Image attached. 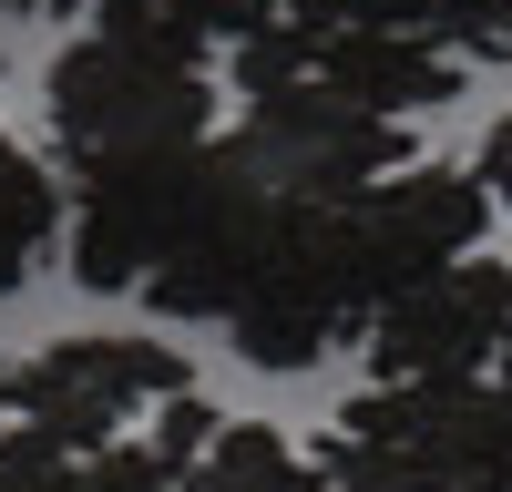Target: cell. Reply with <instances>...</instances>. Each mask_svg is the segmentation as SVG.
<instances>
[{"label":"cell","instance_id":"obj_1","mask_svg":"<svg viewBox=\"0 0 512 492\" xmlns=\"http://www.w3.org/2000/svg\"><path fill=\"white\" fill-rule=\"evenodd\" d=\"M41 103H52L62 164H144V154H185L216 134L205 52H164V41H123V31L62 41Z\"/></svg>","mask_w":512,"mask_h":492},{"label":"cell","instance_id":"obj_2","mask_svg":"<svg viewBox=\"0 0 512 492\" xmlns=\"http://www.w3.org/2000/svg\"><path fill=\"white\" fill-rule=\"evenodd\" d=\"M349 216V205H338ZM328 205H277L267 236H256L246 257V287L226 308V339L246 369H318L338 339H359V277H349V226H338Z\"/></svg>","mask_w":512,"mask_h":492},{"label":"cell","instance_id":"obj_3","mask_svg":"<svg viewBox=\"0 0 512 492\" xmlns=\"http://www.w3.org/2000/svg\"><path fill=\"white\" fill-rule=\"evenodd\" d=\"M216 154L267 205H328V216H338V205H359L390 164H410V123L338 103L328 82H297V93L246 103V123L216 134Z\"/></svg>","mask_w":512,"mask_h":492},{"label":"cell","instance_id":"obj_4","mask_svg":"<svg viewBox=\"0 0 512 492\" xmlns=\"http://www.w3.org/2000/svg\"><path fill=\"white\" fill-rule=\"evenodd\" d=\"M195 369L175 339H144V328H82V339H52L0 369V421H21L62 451H103L144 421L164 390H185Z\"/></svg>","mask_w":512,"mask_h":492},{"label":"cell","instance_id":"obj_5","mask_svg":"<svg viewBox=\"0 0 512 492\" xmlns=\"http://www.w3.org/2000/svg\"><path fill=\"white\" fill-rule=\"evenodd\" d=\"M349 277H359V308H379V298H400V287H420V277H441L451 257H482L492 246V195H482V175L472 164H390L349 216Z\"/></svg>","mask_w":512,"mask_h":492},{"label":"cell","instance_id":"obj_6","mask_svg":"<svg viewBox=\"0 0 512 492\" xmlns=\"http://www.w3.org/2000/svg\"><path fill=\"white\" fill-rule=\"evenodd\" d=\"M216 144V134H205ZM205 144L185 154H144V164H72V277L93 287V298H134V287L164 267V246H175L185 205L205 185Z\"/></svg>","mask_w":512,"mask_h":492},{"label":"cell","instance_id":"obj_7","mask_svg":"<svg viewBox=\"0 0 512 492\" xmlns=\"http://www.w3.org/2000/svg\"><path fill=\"white\" fill-rule=\"evenodd\" d=\"M512 328V267L502 257H451L441 277L400 287L359 318L369 380H482Z\"/></svg>","mask_w":512,"mask_h":492},{"label":"cell","instance_id":"obj_8","mask_svg":"<svg viewBox=\"0 0 512 492\" xmlns=\"http://www.w3.org/2000/svg\"><path fill=\"white\" fill-rule=\"evenodd\" d=\"M308 82H328V93L359 103V113L410 123V113H441L461 93V62L441 52L431 31H410V21H359V31H328L318 41V72Z\"/></svg>","mask_w":512,"mask_h":492},{"label":"cell","instance_id":"obj_9","mask_svg":"<svg viewBox=\"0 0 512 492\" xmlns=\"http://www.w3.org/2000/svg\"><path fill=\"white\" fill-rule=\"evenodd\" d=\"M62 236V175L21 134H0V298H21Z\"/></svg>","mask_w":512,"mask_h":492},{"label":"cell","instance_id":"obj_10","mask_svg":"<svg viewBox=\"0 0 512 492\" xmlns=\"http://www.w3.org/2000/svg\"><path fill=\"white\" fill-rule=\"evenodd\" d=\"M185 492H318V462L267 421H216V441L185 462Z\"/></svg>","mask_w":512,"mask_h":492},{"label":"cell","instance_id":"obj_11","mask_svg":"<svg viewBox=\"0 0 512 492\" xmlns=\"http://www.w3.org/2000/svg\"><path fill=\"white\" fill-rule=\"evenodd\" d=\"M410 31H431L451 62H512V0H390Z\"/></svg>","mask_w":512,"mask_h":492},{"label":"cell","instance_id":"obj_12","mask_svg":"<svg viewBox=\"0 0 512 492\" xmlns=\"http://www.w3.org/2000/svg\"><path fill=\"white\" fill-rule=\"evenodd\" d=\"M226 52H236V93H246V103H267V93H297V82L318 72V41L297 31L287 11H267L246 41H226Z\"/></svg>","mask_w":512,"mask_h":492},{"label":"cell","instance_id":"obj_13","mask_svg":"<svg viewBox=\"0 0 512 492\" xmlns=\"http://www.w3.org/2000/svg\"><path fill=\"white\" fill-rule=\"evenodd\" d=\"M82 492H185V472L164 462L154 441H103V451H82Z\"/></svg>","mask_w":512,"mask_h":492},{"label":"cell","instance_id":"obj_14","mask_svg":"<svg viewBox=\"0 0 512 492\" xmlns=\"http://www.w3.org/2000/svg\"><path fill=\"white\" fill-rule=\"evenodd\" d=\"M144 421H154L144 441H154V451H164V462H175V472H185V462H195V451H205V441H216V400H205V390L185 380V390H164V400L144 410Z\"/></svg>","mask_w":512,"mask_h":492},{"label":"cell","instance_id":"obj_15","mask_svg":"<svg viewBox=\"0 0 512 492\" xmlns=\"http://www.w3.org/2000/svg\"><path fill=\"white\" fill-rule=\"evenodd\" d=\"M472 175H482V195H492V205H512V113H502L492 134H482V154H472Z\"/></svg>","mask_w":512,"mask_h":492}]
</instances>
